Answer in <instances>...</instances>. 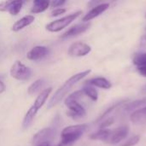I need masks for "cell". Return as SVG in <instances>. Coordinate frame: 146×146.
<instances>
[{
	"mask_svg": "<svg viewBox=\"0 0 146 146\" xmlns=\"http://www.w3.org/2000/svg\"><path fill=\"white\" fill-rule=\"evenodd\" d=\"M91 73V69H87L82 72H80L78 74H74L73 76H71L68 80H67L65 81V83L61 86L57 91L54 93V95L51 97V98L50 99V101L48 102V105H47V109H51L53 107H55L56 105H57L64 98L65 96L69 92V91L81 80H83L86 76H87L89 74Z\"/></svg>",
	"mask_w": 146,
	"mask_h": 146,
	"instance_id": "1",
	"label": "cell"
},
{
	"mask_svg": "<svg viewBox=\"0 0 146 146\" xmlns=\"http://www.w3.org/2000/svg\"><path fill=\"white\" fill-rule=\"evenodd\" d=\"M88 126L86 124L68 126L62 131L61 141L74 145V144L80 139V137L86 132Z\"/></svg>",
	"mask_w": 146,
	"mask_h": 146,
	"instance_id": "2",
	"label": "cell"
},
{
	"mask_svg": "<svg viewBox=\"0 0 146 146\" xmlns=\"http://www.w3.org/2000/svg\"><path fill=\"white\" fill-rule=\"evenodd\" d=\"M82 14L81 10L76 11L74 13H72L68 15H66L64 17H62L60 19L55 20L51 22H50L49 24L46 25V30H48L49 32H52V33H57L62 31L63 28H65L66 27H68L69 24H71L74 20H76L80 15Z\"/></svg>",
	"mask_w": 146,
	"mask_h": 146,
	"instance_id": "3",
	"label": "cell"
},
{
	"mask_svg": "<svg viewBox=\"0 0 146 146\" xmlns=\"http://www.w3.org/2000/svg\"><path fill=\"white\" fill-rule=\"evenodd\" d=\"M10 75L21 81L28 80L32 76V70L20 61H15L10 68Z\"/></svg>",
	"mask_w": 146,
	"mask_h": 146,
	"instance_id": "4",
	"label": "cell"
},
{
	"mask_svg": "<svg viewBox=\"0 0 146 146\" xmlns=\"http://www.w3.org/2000/svg\"><path fill=\"white\" fill-rule=\"evenodd\" d=\"M65 105L68 107V115L74 120H80L86 116V112L85 108L79 103V101L65 99Z\"/></svg>",
	"mask_w": 146,
	"mask_h": 146,
	"instance_id": "5",
	"label": "cell"
},
{
	"mask_svg": "<svg viewBox=\"0 0 146 146\" xmlns=\"http://www.w3.org/2000/svg\"><path fill=\"white\" fill-rule=\"evenodd\" d=\"M56 135V130L52 127H45L39 130L33 138V146L44 142H51Z\"/></svg>",
	"mask_w": 146,
	"mask_h": 146,
	"instance_id": "6",
	"label": "cell"
},
{
	"mask_svg": "<svg viewBox=\"0 0 146 146\" xmlns=\"http://www.w3.org/2000/svg\"><path fill=\"white\" fill-rule=\"evenodd\" d=\"M92 48L89 44L84 42H74L68 48V55L75 57L85 56L89 54Z\"/></svg>",
	"mask_w": 146,
	"mask_h": 146,
	"instance_id": "7",
	"label": "cell"
},
{
	"mask_svg": "<svg viewBox=\"0 0 146 146\" xmlns=\"http://www.w3.org/2000/svg\"><path fill=\"white\" fill-rule=\"evenodd\" d=\"M24 4L23 1H3L0 2V11L8 12L11 15H16L20 13Z\"/></svg>",
	"mask_w": 146,
	"mask_h": 146,
	"instance_id": "8",
	"label": "cell"
},
{
	"mask_svg": "<svg viewBox=\"0 0 146 146\" xmlns=\"http://www.w3.org/2000/svg\"><path fill=\"white\" fill-rule=\"evenodd\" d=\"M129 133V127L127 126H121L119 127L113 131H111L110 139H109V144L111 145H115L120 142H121L125 138L127 137Z\"/></svg>",
	"mask_w": 146,
	"mask_h": 146,
	"instance_id": "9",
	"label": "cell"
},
{
	"mask_svg": "<svg viewBox=\"0 0 146 146\" xmlns=\"http://www.w3.org/2000/svg\"><path fill=\"white\" fill-rule=\"evenodd\" d=\"M90 27H91V23H89V22H85V23L74 25L72 27H70L68 30H67L61 36V38L66 39V38H74L75 36H78V35L86 32L90 28Z\"/></svg>",
	"mask_w": 146,
	"mask_h": 146,
	"instance_id": "10",
	"label": "cell"
},
{
	"mask_svg": "<svg viewBox=\"0 0 146 146\" xmlns=\"http://www.w3.org/2000/svg\"><path fill=\"white\" fill-rule=\"evenodd\" d=\"M49 51L50 50L48 47L44 45H37L29 50V52L27 55V57L31 61H38L47 56Z\"/></svg>",
	"mask_w": 146,
	"mask_h": 146,
	"instance_id": "11",
	"label": "cell"
},
{
	"mask_svg": "<svg viewBox=\"0 0 146 146\" xmlns=\"http://www.w3.org/2000/svg\"><path fill=\"white\" fill-rule=\"evenodd\" d=\"M133 63L138 73L141 76L146 77V52L136 53L133 57Z\"/></svg>",
	"mask_w": 146,
	"mask_h": 146,
	"instance_id": "12",
	"label": "cell"
},
{
	"mask_svg": "<svg viewBox=\"0 0 146 146\" xmlns=\"http://www.w3.org/2000/svg\"><path fill=\"white\" fill-rule=\"evenodd\" d=\"M109 7H110V3H100V4L95 6L87 14L85 15L82 21L85 22H87V21L99 16L101 14H103L104 11H106L109 9Z\"/></svg>",
	"mask_w": 146,
	"mask_h": 146,
	"instance_id": "13",
	"label": "cell"
},
{
	"mask_svg": "<svg viewBox=\"0 0 146 146\" xmlns=\"http://www.w3.org/2000/svg\"><path fill=\"white\" fill-rule=\"evenodd\" d=\"M35 18L33 15H27L23 16L22 18H21L20 20H18L12 27V31L14 32H19L21 30H22L23 28L28 27L29 25H31L33 21H34Z\"/></svg>",
	"mask_w": 146,
	"mask_h": 146,
	"instance_id": "14",
	"label": "cell"
},
{
	"mask_svg": "<svg viewBox=\"0 0 146 146\" xmlns=\"http://www.w3.org/2000/svg\"><path fill=\"white\" fill-rule=\"evenodd\" d=\"M87 85L92 86H96V87H99L102 89H110L112 87V84L110 80H108L107 79L104 78V77H96V78H92L89 80L86 81Z\"/></svg>",
	"mask_w": 146,
	"mask_h": 146,
	"instance_id": "15",
	"label": "cell"
},
{
	"mask_svg": "<svg viewBox=\"0 0 146 146\" xmlns=\"http://www.w3.org/2000/svg\"><path fill=\"white\" fill-rule=\"evenodd\" d=\"M38 111V110H37L33 105H32L29 108V110L26 113V115L23 118V121H22V128L23 129H27L32 125Z\"/></svg>",
	"mask_w": 146,
	"mask_h": 146,
	"instance_id": "16",
	"label": "cell"
},
{
	"mask_svg": "<svg viewBox=\"0 0 146 146\" xmlns=\"http://www.w3.org/2000/svg\"><path fill=\"white\" fill-rule=\"evenodd\" d=\"M130 120L133 124L140 125L146 122V107L141 108L134 112L130 116Z\"/></svg>",
	"mask_w": 146,
	"mask_h": 146,
	"instance_id": "17",
	"label": "cell"
},
{
	"mask_svg": "<svg viewBox=\"0 0 146 146\" xmlns=\"http://www.w3.org/2000/svg\"><path fill=\"white\" fill-rule=\"evenodd\" d=\"M51 92H52V87H48V88L43 90V91L39 93V95L37 97V98H36V100L34 101V104H33V105L37 110H39V109L45 104V102L47 101V99H48L49 96L50 95Z\"/></svg>",
	"mask_w": 146,
	"mask_h": 146,
	"instance_id": "18",
	"label": "cell"
},
{
	"mask_svg": "<svg viewBox=\"0 0 146 146\" xmlns=\"http://www.w3.org/2000/svg\"><path fill=\"white\" fill-rule=\"evenodd\" d=\"M111 133V130L107 129V128H101L100 130L97 131L96 133H92L90 135V139L92 140H98V141H103L105 143L109 142L110 136Z\"/></svg>",
	"mask_w": 146,
	"mask_h": 146,
	"instance_id": "19",
	"label": "cell"
},
{
	"mask_svg": "<svg viewBox=\"0 0 146 146\" xmlns=\"http://www.w3.org/2000/svg\"><path fill=\"white\" fill-rule=\"evenodd\" d=\"M50 2L47 0H36L33 3L31 12L33 14L42 13L50 7Z\"/></svg>",
	"mask_w": 146,
	"mask_h": 146,
	"instance_id": "20",
	"label": "cell"
},
{
	"mask_svg": "<svg viewBox=\"0 0 146 146\" xmlns=\"http://www.w3.org/2000/svg\"><path fill=\"white\" fill-rule=\"evenodd\" d=\"M146 104V98H143V99H139V100H136L133 101L132 103H129L127 104V106L124 108L125 112H134L139 109H141V107L143 105H145Z\"/></svg>",
	"mask_w": 146,
	"mask_h": 146,
	"instance_id": "21",
	"label": "cell"
},
{
	"mask_svg": "<svg viewBox=\"0 0 146 146\" xmlns=\"http://www.w3.org/2000/svg\"><path fill=\"white\" fill-rule=\"evenodd\" d=\"M45 84V81L44 79H38L37 80H35L27 89V93L29 95H34L36 94L37 92H38L42 88L43 86H44Z\"/></svg>",
	"mask_w": 146,
	"mask_h": 146,
	"instance_id": "22",
	"label": "cell"
},
{
	"mask_svg": "<svg viewBox=\"0 0 146 146\" xmlns=\"http://www.w3.org/2000/svg\"><path fill=\"white\" fill-rule=\"evenodd\" d=\"M84 94L87 96L89 98H91L92 101H97L98 99V91L94 88V86L90 85H86L82 89Z\"/></svg>",
	"mask_w": 146,
	"mask_h": 146,
	"instance_id": "23",
	"label": "cell"
},
{
	"mask_svg": "<svg viewBox=\"0 0 146 146\" xmlns=\"http://www.w3.org/2000/svg\"><path fill=\"white\" fill-rule=\"evenodd\" d=\"M140 140V136L139 135H134L131 137L129 139H127L124 144H122L121 146H134L136 145Z\"/></svg>",
	"mask_w": 146,
	"mask_h": 146,
	"instance_id": "24",
	"label": "cell"
},
{
	"mask_svg": "<svg viewBox=\"0 0 146 146\" xmlns=\"http://www.w3.org/2000/svg\"><path fill=\"white\" fill-rule=\"evenodd\" d=\"M67 11L66 9L64 8H56L55 9H53L50 13V16L52 17H56V16H59L62 14H64Z\"/></svg>",
	"mask_w": 146,
	"mask_h": 146,
	"instance_id": "25",
	"label": "cell"
},
{
	"mask_svg": "<svg viewBox=\"0 0 146 146\" xmlns=\"http://www.w3.org/2000/svg\"><path fill=\"white\" fill-rule=\"evenodd\" d=\"M65 3H66V1H64V0H53L52 2H50V5L52 8H55V7L58 8V7L62 6Z\"/></svg>",
	"mask_w": 146,
	"mask_h": 146,
	"instance_id": "26",
	"label": "cell"
},
{
	"mask_svg": "<svg viewBox=\"0 0 146 146\" xmlns=\"http://www.w3.org/2000/svg\"><path fill=\"white\" fill-rule=\"evenodd\" d=\"M5 90H6V86H5V84L3 82V80L1 79L0 80V94H2L3 92H4Z\"/></svg>",
	"mask_w": 146,
	"mask_h": 146,
	"instance_id": "27",
	"label": "cell"
},
{
	"mask_svg": "<svg viewBox=\"0 0 146 146\" xmlns=\"http://www.w3.org/2000/svg\"><path fill=\"white\" fill-rule=\"evenodd\" d=\"M140 46L143 48H146V34L144 35L140 39Z\"/></svg>",
	"mask_w": 146,
	"mask_h": 146,
	"instance_id": "28",
	"label": "cell"
},
{
	"mask_svg": "<svg viewBox=\"0 0 146 146\" xmlns=\"http://www.w3.org/2000/svg\"><path fill=\"white\" fill-rule=\"evenodd\" d=\"M56 146H73V145L71 144H68V143H65V142H62V141H60L59 144Z\"/></svg>",
	"mask_w": 146,
	"mask_h": 146,
	"instance_id": "29",
	"label": "cell"
},
{
	"mask_svg": "<svg viewBox=\"0 0 146 146\" xmlns=\"http://www.w3.org/2000/svg\"><path fill=\"white\" fill-rule=\"evenodd\" d=\"M35 146H52L50 142H44V143H41V144H38Z\"/></svg>",
	"mask_w": 146,
	"mask_h": 146,
	"instance_id": "30",
	"label": "cell"
},
{
	"mask_svg": "<svg viewBox=\"0 0 146 146\" xmlns=\"http://www.w3.org/2000/svg\"><path fill=\"white\" fill-rule=\"evenodd\" d=\"M143 92H146V86L143 88Z\"/></svg>",
	"mask_w": 146,
	"mask_h": 146,
	"instance_id": "31",
	"label": "cell"
},
{
	"mask_svg": "<svg viewBox=\"0 0 146 146\" xmlns=\"http://www.w3.org/2000/svg\"><path fill=\"white\" fill-rule=\"evenodd\" d=\"M1 79H2V77H1V76H0V80H1Z\"/></svg>",
	"mask_w": 146,
	"mask_h": 146,
	"instance_id": "32",
	"label": "cell"
},
{
	"mask_svg": "<svg viewBox=\"0 0 146 146\" xmlns=\"http://www.w3.org/2000/svg\"><path fill=\"white\" fill-rule=\"evenodd\" d=\"M145 17H146V13H145Z\"/></svg>",
	"mask_w": 146,
	"mask_h": 146,
	"instance_id": "33",
	"label": "cell"
}]
</instances>
